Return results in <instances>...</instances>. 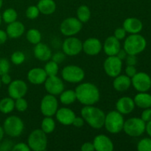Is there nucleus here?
<instances>
[{
	"mask_svg": "<svg viewBox=\"0 0 151 151\" xmlns=\"http://www.w3.org/2000/svg\"><path fill=\"white\" fill-rule=\"evenodd\" d=\"M1 20H2V19H1V15L0 14V25H1Z\"/></svg>",
	"mask_w": 151,
	"mask_h": 151,
	"instance_id": "55",
	"label": "nucleus"
},
{
	"mask_svg": "<svg viewBox=\"0 0 151 151\" xmlns=\"http://www.w3.org/2000/svg\"><path fill=\"white\" fill-rule=\"evenodd\" d=\"M135 106L134 99L128 96L120 97L116 103V111L122 115L131 114L134 111Z\"/></svg>",
	"mask_w": 151,
	"mask_h": 151,
	"instance_id": "19",
	"label": "nucleus"
},
{
	"mask_svg": "<svg viewBox=\"0 0 151 151\" xmlns=\"http://www.w3.org/2000/svg\"><path fill=\"white\" fill-rule=\"evenodd\" d=\"M27 91L28 86L26 83L19 79L12 81L7 88L9 97L13 98V100L24 97L26 95Z\"/></svg>",
	"mask_w": 151,
	"mask_h": 151,
	"instance_id": "14",
	"label": "nucleus"
},
{
	"mask_svg": "<svg viewBox=\"0 0 151 151\" xmlns=\"http://www.w3.org/2000/svg\"><path fill=\"white\" fill-rule=\"evenodd\" d=\"M62 50L66 55H78L83 51V42L78 38L69 36L63 41Z\"/></svg>",
	"mask_w": 151,
	"mask_h": 151,
	"instance_id": "13",
	"label": "nucleus"
},
{
	"mask_svg": "<svg viewBox=\"0 0 151 151\" xmlns=\"http://www.w3.org/2000/svg\"><path fill=\"white\" fill-rule=\"evenodd\" d=\"M81 150L82 151H94V145H93V142H87L83 143L81 147Z\"/></svg>",
	"mask_w": 151,
	"mask_h": 151,
	"instance_id": "48",
	"label": "nucleus"
},
{
	"mask_svg": "<svg viewBox=\"0 0 151 151\" xmlns=\"http://www.w3.org/2000/svg\"><path fill=\"white\" fill-rule=\"evenodd\" d=\"M44 69L48 77L55 76V75H58L59 66L58 64L57 63H55V61H53L52 60H49L47 62V63L45 64V66H44Z\"/></svg>",
	"mask_w": 151,
	"mask_h": 151,
	"instance_id": "34",
	"label": "nucleus"
},
{
	"mask_svg": "<svg viewBox=\"0 0 151 151\" xmlns=\"http://www.w3.org/2000/svg\"><path fill=\"white\" fill-rule=\"evenodd\" d=\"M141 119L145 122L151 120V108L144 109V111L142 112Z\"/></svg>",
	"mask_w": 151,
	"mask_h": 151,
	"instance_id": "44",
	"label": "nucleus"
},
{
	"mask_svg": "<svg viewBox=\"0 0 151 151\" xmlns=\"http://www.w3.org/2000/svg\"><path fill=\"white\" fill-rule=\"evenodd\" d=\"M55 115L58 122L63 125H72L74 119L76 116L75 112L67 107H63L58 109Z\"/></svg>",
	"mask_w": 151,
	"mask_h": 151,
	"instance_id": "18",
	"label": "nucleus"
},
{
	"mask_svg": "<svg viewBox=\"0 0 151 151\" xmlns=\"http://www.w3.org/2000/svg\"><path fill=\"white\" fill-rule=\"evenodd\" d=\"M134 101L136 106L140 109L151 108V94L147 92H139L136 94Z\"/></svg>",
	"mask_w": 151,
	"mask_h": 151,
	"instance_id": "27",
	"label": "nucleus"
},
{
	"mask_svg": "<svg viewBox=\"0 0 151 151\" xmlns=\"http://www.w3.org/2000/svg\"><path fill=\"white\" fill-rule=\"evenodd\" d=\"M145 131L147 132V135H148L151 138V120L149 121V122H146Z\"/></svg>",
	"mask_w": 151,
	"mask_h": 151,
	"instance_id": "52",
	"label": "nucleus"
},
{
	"mask_svg": "<svg viewBox=\"0 0 151 151\" xmlns=\"http://www.w3.org/2000/svg\"><path fill=\"white\" fill-rule=\"evenodd\" d=\"M51 58L53 61H55L58 64H59V63H61L65 60V58H66V55L63 52H56L55 54L52 55Z\"/></svg>",
	"mask_w": 151,
	"mask_h": 151,
	"instance_id": "42",
	"label": "nucleus"
},
{
	"mask_svg": "<svg viewBox=\"0 0 151 151\" xmlns=\"http://www.w3.org/2000/svg\"><path fill=\"white\" fill-rule=\"evenodd\" d=\"M122 27L125 29L127 33L137 34L142 30L143 24L142 21L137 18L130 17L124 21Z\"/></svg>",
	"mask_w": 151,
	"mask_h": 151,
	"instance_id": "23",
	"label": "nucleus"
},
{
	"mask_svg": "<svg viewBox=\"0 0 151 151\" xmlns=\"http://www.w3.org/2000/svg\"><path fill=\"white\" fill-rule=\"evenodd\" d=\"M139 151H151V138H144L137 144Z\"/></svg>",
	"mask_w": 151,
	"mask_h": 151,
	"instance_id": "37",
	"label": "nucleus"
},
{
	"mask_svg": "<svg viewBox=\"0 0 151 151\" xmlns=\"http://www.w3.org/2000/svg\"><path fill=\"white\" fill-rule=\"evenodd\" d=\"M18 13L13 8H7L3 12L1 15V19L6 24H10L17 20Z\"/></svg>",
	"mask_w": 151,
	"mask_h": 151,
	"instance_id": "33",
	"label": "nucleus"
},
{
	"mask_svg": "<svg viewBox=\"0 0 151 151\" xmlns=\"http://www.w3.org/2000/svg\"><path fill=\"white\" fill-rule=\"evenodd\" d=\"M47 134L41 129H35L29 134L27 139V145L30 150L44 151L47 147Z\"/></svg>",
	"mask_w": 151,
	"mask_h": 151,
	"instance_id": "6",
	"label": "nucleus"
},
{
	"mask_svg": "<svg viewBox=\"0 0 151 151\" xmlns=\"http://www.w3.org/2000/svg\"><path fill=\"white\" fill-rule=\"evenodd\" d=\"M3 5V0H0V9L1 8Z\"/></svg>",
	"mask_w": 151,
	"mask_h": 151,
	"instance_id": "54",
	"label": "nucleus"
},
{
	"mask_svg": "<svg viewBox=\"0 0 151 151\" xmlns=\"http://www.w3.org/2000/svg\"><path fill=\"white\" fill-rule=\"evenodd\" d=\"M147 47V41L143 35L140 34H130L126 37L124 41L123 49L128 55L140 54L145 50Z\"/></svg>",
	"mask_w": 151,
	"mask_h": 151,
	"instance_id": "3",
	"label": "nucleus"
},
{
	"mask_svg": "<svg viewBox=\"0 0 151 151\" xmlns=\"http://www.w3.org/2000/svg\"><path fill=\"white\" fill-rule=\"evenodd\" d=\"M131 86V78L126 75H119L115 77L113 81V87L116 91L123 92L129 89Z\"/></svg>",
	"mask_w": 151,
	"mask_h": 151,
	"instance_id": "25",
	"label": "nucleus"
},
{
	"mask_svg": "<svg viewBox=\"0 0 151 151\" xmlns=\"http://www.w3.org/2000/svg\"><path fill=\"white\" fill-rule=\"evenodd\" d=\"M25 31V27L23 23L19 21H15L12 23L8 24L6 29V32L9 38H18L22 36Z\"/></svg>",
	"mask_w": 151,
	"mask_h": 151,
	"instance_id": "24",
	"label": "nucleus"
},
{
	"mask_svg": "<svg viewBox=\"0 0 151 151\" xmlns=\"http://www.w3.org/2000/svg\"><path fill=\"white\" fill-rule=\"evenodd\" d=\"M103 49L104 52L108 56L116 55L121 49L120 41L115 38L114 35L109 36L103 43Z\"/></svg>",
	"mask_w": 151,
	"mask_h": 151,
	"instance_id": "20",
	"label": "nucleus"
},
{
	"mask_svg": "<svg viewBox=\"0 0 151 151\" xmlns=\"http://www.w3.org/2000/svg\"><path fill=\"white\" fill-rule=\"evenodd\" d=\"M125 60L126 64L128 66H136L137 63V55H128Z\"/></svg>",
	"mask_w": 151,
	"mask_h": 151,
	"instance_id": "45",
	"label": "nucleus"
},
{
	"mask_svg": "<svg viewBox=\"0 0 151 151\" xmlns=\"http://www.w3.org/2000/svg\"><path fill=\"white\" fill-rule=\"evenodd\" d=\"M4 134L10 137H18L22 135L24 129L23 120L17 116H10L5 119L3 123Z\"/></svg>",
	"mask_w": 151,
	"mask_h": 151,
	"instance_id": "5",
	"label": "nucleus"
},
{
	"mask_svg": "<svg viewBox=\"0 0 151 151\" xmlns=\"http://www.w3.org/2000/svg\"><path fill=\"white\" fill-rule=\"evenodd\" d=\"M131 85L139 92H147L151 88V78L146 72H137L131 78Z\"/></svg>",
	"mask_w": 151,
	"mask_h": 151,
	"instance_id": "12",
	"label": "nucleus"
},
{
	"mask_svg": "<svg viewBox=\"0 0 151 151\" xmlns=\"http://www.w3.org/2000/svg\"><path fill=\"white\" fill-rule=\"evenodd\" d=\"M40 11L38 10V7L35 5H31L27 8L25 11V15L27 19L33 20V19H37L39 16Z\"/></svg>",
	"mask_w": 151,
	"mask_h": 151,
	"instance_id": "36",
	"label": "nucleus"
},
{
	"mask_svg": "<svg viewBox=\"0 0 151 151\" xmlns=\"http://www.w3.org/2000/svg\"><path fill=\"white\" fill-rule=\"evenodd\" d=\"M127 55H128V53L125 52V50H124V49H122V48L119 50V51L118 52L117 54L116 55V57H117L118 58H119L120 60H125V59L126 58Z\"/></svg>",
	"mask_w": 151,
	"mask_h": 151,
	"instance_id": "51",
	"label": "nucleus"
},
{
	"mask_svg": "<svg viewBox=\"0 0 151 151\" xmlns=\"http://www.w3.org/2000/svg\"><path fill=\"white\" fill-rule=\"evenodd\" d=\"M15 109V100L10 97H4L0 100V112L4 114H10Z\"/></svg>",
	"mask_w": 151,
	"mask_h": 151,
	"instance_id": "29",
	"label": "nucleus"
},
{
	"mask_svg": "<svg viewBox=\"0 0 151 151\" xmlns=\"http://www.w3.org/2000/svg\"><path fill=\"white\" fill-rule=\"evenodd\" d=\"M0 79H1V83L4 84V85H9L12 81L11 77L10 76L8 73L4 74V75L0 76Z\"/></svg>",
	"mask_w": 151,
	"mask_h": 151,
	"instance_id": "49",
	"label": "nucleus"
},
{
	"mask_svg": "<svg viewBox=\"0 0 151 151\" xmlns=\"http://www.w3.org/2000/svg\"><path fill=\"white\" fill-rule=\"evenodd\" d=\"M28 108V103L24 97L15 100V109L19 112H24Z\"/></svg>",
	"mask_w": 151,
	"mask_h": 151,
	"instance_id": "38",
	"label": "nucleus"
},
{
	"mask_svg": "<svg viewBox=\"0 0 151 151\" xmlns=\"http://www.w3.org/2000/svg\"><path fill=\"white\" fill-rule=\"evenodd\" d=\"M7 38H8V36H7L6 31L0 29V45L4 44L7 41Z\"/></svg>",
	"mask_w": 151,
	"mask_h": 151,
	"instance_id": "50",
	"label": "nucleus"
},
{
	"mask_svg": "<svg viewBox=\"0 0 151 151\" xmlns=\"http://www.w3.org/2000/svg\"><path fill=\"white\" fill-rule=\"evenodd\" d=\"M81 116L90 127L94 129H101L104 127L106 114L102 109L93 106H84L81 111Z\"/></svg>",
	"mask_w": 151,
	"mask_h": 151,
	"instance_id": "2",
	"label": "nucleus"
},
{
	"mask_svg": "<svg viewBox=\"0 0 151 151\" xmlns=\"http://www.w3.org/2000/svg\"><path fill=\"white\" fill-rule=\"evenodd\" d=\"M4 129H3V127H1V125H0V142L2 141L3 138H4Z\"/></svg>",
	"mask_w": 151,
	"mask_h": 151,
	"instance_id": "53",
	"label": "nucleus"
},
{
	"mask_svg": "<svg viewBox=\"0 0 151 151\" xmlns=\"http://www.w3.org/2000/svg\"><path fill=\"white\" fill-rule=\"evenodd\" d=\"M61 77L63 81L70 83H78L85 78V72L81 66L76 65H68L61 71Z\"/></svg>",
	"mask_w": 151,
	"mask_h": 151,
	"instance_id": "8",
	"label": "nucleus"
},
{
	"mask_svg": "<svg viewBox=\"0 0 151 151\" xmlns=\"http://www.w3.org/2000/svg\"><path fill=\"white\" fill-rule=\"evenodd\" d=\"M83 27V23L78 18L69 17L64 19L60 25V31L66 37L75 36L79 33Z\"/></svg>",
	"mask_w": 151,
	"mask_h": 151,
	"instance_id": "9",
	"label": "nucleus"
},
{
	"mask_svg": "<svg viewBox=\"0 0 151 151\" xmlns=\"http://www.w3.org/2000/svg\"><path fill=\"white\" fill-rule=\"evenodd\" d=\"M124 122L125 119L122 114L116 110L111 111L106 114L104 127L108 132L116 134L123 130Z\"/></svg>",
	"mask_w": 151,
	"mask_h": 151,
	"instance_id": "4",
	"label": "nucleus"
},
{
	"mask_svg": "<svg viewBox=\"0 0 151 151\" xmlns=\"http://www.w3.org/2000/svg\"><path fill=\"white\" fill-rule=\"evenodd\" d=\"M47 75L44 69L40 67L32 68L28 72L27 78L28 81L34 85H40L45 82L47 78Z\"/></svg>",
	"mask_w": 151,
	"mask_h": 151,
	"instance_id": "21",
	"label": "nucleus"
},
{
	"mask_svg": "<svg viewBox=\"0 0 151 151\" xmlns=\"http://www.w3.org/2000/svg\"><path fill=\"white\" fill-rule=\"evenodd\" d=\"M126 34L127 32L123 27H119L116 28L114 30V36L116 38H117L118 40H119V41H122V40L125 38Z\"/></svg>",
	"mask_w": 151,
	"mask_h": 151,
	"instance_id": "40",
	"label": "nucleus"
},
{
	"mask_svg": "<svg viewBox=\"0 0 151 151\" xmlns=\"http://www.w3.org/2000/svg\"><path fill=\"white\" fill-rule=\"evenodd\" d=\"M40 13L48 16L55 13L56 10V3L54 0H39L37 4Z\"/></svg>",
	"mask_w": 151,
	"mask_h": 151,
	"instance_id": "26",
	"label": "nucleus"
},
{
	"mask_svg": "<svg viewBox=\"0 0 151 151\" xmlns=\"http://www.w3.org/2000/svg\"><path fill=\"white\" fill-rule=\"evenodd\" d=\"M103 69L108 76L114 78L122 72V60L116 55L108 56L103 63Z\"/></svg>",
	"mask_w": 151,
	"mask_h": 151,
	"instance_id": "11",
	"label": "nucleus"
},
{
	"mask_svg": "<svg viewBox=\"0 0 151 151\" xmlns=\"http://www.w3.org/2000/svg\"><path fill=\"white\" fill-rule=\"evenodd\" d=\"M93 145L96 151H113L114 149L113 142L104 134L96 136L93 140Z\"/></svg>",
	"mask_w": 151,
	"mask_h": 151,
	"instance_id": "17",
	"label": "nucleus"
},
{
	"mask_svg": "<svg viewBox=\"0 0 151 151\" xmlns=\"http://www.w3.org/2000/svg\"><path fill=\"white\" fill-rule=\"evenodd\" d=\"M84 123H85V121L82 116H75L73 122H72V125L76 128H81L82 126H83Z\"/></svg>",
	"mask_w": 151,
	"mask_h": 151,
	"instance_id": "47",
	"label": "nucleus"
},
{
	"mask_svg": "<svg viewBox=\"0 0 151 151\" xmlns=\"http://www.w3.org/2000/svg\"><path fill=\"white\" fill-rule=\"evenodd\" d=\"M10 60L14 65L22 64L25 60V55L22 51H15L10 57Z\"/></svg>",
	"mask_w": 151,
	"mask_h": 151,
	"instance_id": "35",
	"label": "nucleus"
},
{
	"mask_svg": "<svg viewBox=\"0 0 151 151\" xmlns=\"http://www.w3.org/2000/svg\"><path fill=\"white\" fill-rule=\"evenodd\" d=\"M77 17L82 23H86L91 18V10L87 5H81L77 10Z\"/></svg>",
	"mask_w": 151,
	"mask_h": 151,
	"instance_id": "31",
	"label": "nucleus"
},
{
	"mask_svg": "<svg viewBox=\"0 0 151 151\" xmlns=\"http://www.w3.org/2000/svg\"><path fill=\"white\" fill-rule=\"evenodd\" d=\"M41 128L45 134H49L52 133L55 129V122L52 116H44L41 122Z\"/></svg>",
	"mask_w": 151,
	"mask_h": 151,
	"instance_id": "30",
	"label": "nucleus"
},
{
	"mask_svg": "<svg viewBox=\"0 0 151 151\" xmlns=\"http://www.w3.org/2000/svg\"><path fill=\"white\" fill-rule=\"evenodd\" d=\"M10 65V62L6 58H0V76L9 73Z\"/></svg>",
	"mask_w": 151,
	"mask_h": 151,
	"instance_id": "39",
	"label": "nucleus"
},
{
	"mask_svg": "<svg viewBox=\"0 0 151 151\" xmlns=\"http://www.w3.org/2000/svg\"><path fill=\"white\" fill-rule=\"evenodd\" d=\"M1 79H0V88H1Z\"/></svg>",
	"mask_w": 151,
	"mask_h": 151,
	"instance_id": "56",
	"label": "nucleus"
},
{
	"mask_svg": "<svg viewBox=\"0 0 151 151\" xmlns=\"http://www.w3.org/2000/svg\"><path fill=\"white\" fill-rule=\"evenodd\" d=\"M44 88L48 94L57 96L64 90V83L61 78L55 76H49L44 82Z\"/></svg>",
	"mask_w": 151,
	"mask_h": 151,
	"instance_id": "15",
	"label": "nucleus"
},
{
	"mask_svg": "<svg viewBox=\"0 0 151 151\" xmlns=\"http://www.w3.org/2000/svg\"><path fill=\"white\" fill-rule=\"evenodd\" d=\"M75 91L77 100L83 106H93L100 100V90L97 86L91 83L79 84Z\"/></svg>",
	"mask_w": 151,
	"mask_h": 151,
	"instance_id": "1",
	"label": "nucleus"
},
{
	"mask_svg": "<svg viewBox=\"0 0 151 151\" xmlns=\"http://www.w3.org/2000/svg\"><path fill=\"white\" fill-rule=\"evenodd\" d=\"M58 109V101L55 96L48 94L41 101L40 110L44 116H52Z\"/></svg>",
	"mask_w": 151,
	"mask_h": 151,
	"instance_id": "10",
	"label": "nucleus"
},
{
	"mask_svg": "<svg viewBox=\"0 0 151 151\" xmlns=\"http://www.w3.org/2000/svg\"><path fill=\"white\" fill-rule=\"evenodd\" d=\"M34 56L36 59L41 61H48L52 57L51 49L44 43L39 42L35 44L33 50Z\"/></svg>",
	"mask_w": 151,
	"mask_h": 151,
	"instance_id": "22",
	"label": "nucleus"
},
{
	"mask_svg": "<svg viewBox=\"0 0 151 151\" xmlns=\"http://www.w3.org/2000/svg\"><path fill=\"white\" fill-rule=\"evenodd\" d=\"M13 142L9 140H4L0 143V150L6 151L12 150L13 148Z\"/></svg>",
	"mask_w": 151,
	"mask_h": 151,
	"instance_id": "43",
	"label": "nucleus"
},
{
	"mask_svg": "<svg viewBox=\"0 0 151 151\" xmlns=\"http://www.w3.org/2000/svg\"><path fill=\"white\" fill-rule=\"evenodd\" d=\"M26 38L28 42L35 45L41 42V33L37 29H29L26 33Z\"/></svg>",
	"mask_w": 151,
	"mask_h": 151,
	"instance_id": "32",
	"label": "nucleus"
},
{
	"mask_svg": "<svg viewBox=\"0 0 151 151\" xmlns=\"http://www.w3.org/2000/svg\"><path fill=\"white\" fill-rule=\"evenodd\" d=\"M125 75H127V76H128L129 78H132V77H134V75H135V74L137 73V69H136L135 66H128V65H127L126 68H125Z\"/></svg>",
	"mask_w": 151,
	"mask_h": 151,
	"instance_id": "46",
	"label": "nucleus"
},
{
	"mask_svg": "<svg viewBox=\"0 0 151 151\" xmlns=\"http://www.w3.org/2000/svg\"><path fill=\"white\" fill-rule=\"evenodd\" d=\"M76 98V94H75V90L69 89L63 90L60 94V101L62 104L65 106H69L75 103Z\"/></svg>",
	"mask_w": 151,
	"mask_h": 151,
	"instance_id": "28",
	"label": "nucleus"
},
{
	"mask_svg": "<svg viewBox=\"0 0 151 151\" xmlns=\"http://www.w3.org/2000/svg\"><path fill=\"white\" fill-rule=\"evenodd\" d=\"M146 122L141 118L132 117L125 121L123 131L128 136L131 137H138L145 132Z\"/></svg>",
	"mask_w": 151,
	"mask_h": 151,
	"instance_id": "7",
	"label": "nucleus"
},
{
	"mask_svg": "<svg viewBox=\"0 0 151 151\" xmlns=\"http://www.w3.org/2000/svg\"><path fill=\"white\" fill-rule=\"evenodd\" d=\"M102 50L103 44L97 38H88L83 42V51L88 55H97Z\"/></svg>",
	"mask_w": 151,
	"mask_h": 151,
	"instance_id": "16",
	"label": "nucleus"
},
{
	"mask_svg": "<svg viewBox=\"0 0 151 151\" xmlns=\"http://www.w3.org/2000/svg\"><path fill=\"white\" fill-rule=\"evenodd\" d=\"M12 150L13 151H30L27 144L24 142H19L16 145H13Z\"/></svg>",
	"mask_w": 151,
	"mask_h": 151,
	"instance_id": "41",
	"label": "nucleus"
}]
</instances>
